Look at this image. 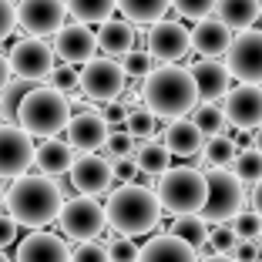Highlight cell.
I'll return each mask as SVG.
<instances>
[{
  "label": "cell",
  "mask_w": 262,
  "mask_h": 262,
  "mask_svg": "<svg viewBox=\"0 0 262 262\" xmlns=\"http://www.w3.org/2000/svg\"><path fill=\"white\" fill-rule=\"evenodd\" d=\"M61 185L54 182V175H17L14 185L7 188V212L24 225V229H44V225L57 222L64 208Z\"/></svg>",
  "instance_id": "cell-1"
},
{
  "label": "cell",
  "mask_w": 262,
  "mask_h": 262,
  "mask_svg": "<svg viewBox=\"0 0 262 262\" xmlns=\"http://www.w3.org/2000/svg\"><path fill=\"white\" fill-rule=\"evenodd\" d=\"M141 101L158 118H185L199 108V84H195L192 68L162 64L141 81Z\"/></svg>",
  "instance_id": "cell-2"
},
{
  "label": "cell",
  "mask_w": 262,
  "mask_h": 262,
  "mask_svg": "<svg viewBox=\"0 0 262 262\" xmlns=\"http://www.w3.org/2000/svg\"><path fill=\"white\" fill-rule=\"evenodd\" d=\"M104 208H108V225L115 232H121V235H145V232L158 229L162 212H165L158 192L131 185V182L115 188Z\"/></svg>",
  "instance_id": "cell-3"
},
{
  "label": "cell",
  "mask_w": 262,
  "mask_h": 262,
  "mask_svg": "<svg viewBox=\"0 0 262 262\" xmlns=\"http://www.w3.org/2000/svg\"><path fill=\"white\" fill-rule=\"evenodd\" d=\"M17 121L31 131L34 138H54L57 131H68L71 101L61 88H31L17 104Z\"/></svg>",
  "instance_id": "cell-4"
},
{
  "label": "cell",
  "mask_w": 262,
  "mask_h": 262,
  "mask_svg": "<svg viewBox=\"0 0 262 262\" xmlns=\"http://www.w3.org/2000/svg\"><path fill=\"white\" fill-rule=\"evenodd\" d=\"M158 199L168 215H199L208 202V175L188 165L168 168L158 175Z\"/></svg>",
  "instance_id": "cell-5"
},
{
  "label": "cell",
  "mask_w": 262,
  "mask_h": 262,
  "mask_svg": "<svg viewBox=\"0 0 262 262\" xmlns=\"http://www.w3.org/2000/svg\"><path fill=\"white\" fill-rule=\"evenodd\" d=\"M57 222H61V232L68 239L91 242V239H98L101 232H104V225H108V208L101 205V202H94V195L77 192V199L64 202Z\"/></svg>",
  "instance_id": "cell-6"
},
{
  "label": "cell",
  "mask_w": 262,
  "mask_h": 262,
  "mask_svg": "<svg viewBox=\"0 0 262 262\" xmlns=\"http://www.w3.org/2000/svg\"><path fill=\"white\" fill-rule=\"evenodd\" d=\"M208 175V202L202 208V215L208 222H232V219L242 212V202H246V182H242L235 171L225 168H212Z\"/></svg>",
  "instance_id": "cell-7"
},
{
  "label": "cell",
  "mask_w": 262,
  "mask_h": 262,
  "mask_svg": "<svg viewBox=\"0 0 262 262\" xmlns=\"http://www.w3.org/2000/svg\"><path fill=\"white\" fill-rule=\"evenodd\" d=\"M124 84H128V74H124L121 61L118 57H91V61L81 68V91L91 101H118L124 94Z\"/></svg>",
  "instance_id": "cell-8"
},
{
  "label": "cell",
  "mask_w": 262,
  "mask_h": 262,
  "mask_svg": "<svg viewBox=\"0 0 262 262\" xmlns=\"http://www.w3.org/2000/svg\"><path fill=\"white\" fill-rule=\"evenodd\" d=\"M54 57L57 51L51 44H44L40 37H34V34H27L24 40H17L14 47H10V71H14L17 77H24V81H44V77L54 74Z\"/></svg>",
  "instance_id": "cell-9"
},
{
  "label": "cell",
  "mask_w": 262,
  "mask_h": 262,
  "mask_svg": "<svg viewBox=\"0 0 262 262\" xmlns=\"http://www.w3.org/2000/svg\"><path fill=\"white\" fill-rule=\"evenodd\" d=\"M232 77L246 84H262V31H239L232 37V47L225 54Z\"/></svg>",
  "instance_id": "cell-10"
},
{
  "label": "cell",
  "mask_w": 262,
  "mask_h": 262,
  "mask_svg": "<svg viewBox=\"0 0 262 262\" xmlns=\"http://www.w3.org/2000/svg\"><path fill=\"white\" fill-rule=\"evenodd\" d=\"M34 135L24 124H0V178H17L34 165Z\"/></svg>",
  "instance_id": "cell-11"
},
{
  "label": "cell",
  "mask_w": 262,
  "mask_h": 262,
  "mask_svg": "<svg viewBox=\"0 0 262 262\" xmlns=\"http://www.w3.org/2000/svg\"><path fill=\"white\" fill-rule=\"evenodd\" d=\"M148 51L155 54V61L175 64L192 51V31L182 20H155L148 31Z\"/></svg>",
  "instance_id": "cell-12"
},
{
  "label": "cell",
  "mask_w": 262,
  "mask_h": 262,
  "mask_svg": "<svg viewBox=\"0 0 262 262\" xmlns=\"http://www.w3.org/2000/svg\"><path fill=\"white\" fill-rule=\"evenodd\" d=\"M68 17V0H20L17 7V24L34 37H47L64 27Z\"/></svg>",
  "instance_id": "cell-13"
},
{
  "label": "cell",
  "mask_w": 262,
  "mask_h": 262,
  "mask_svg": "<svg viewBox=\"0 0 262 262\" xmlns=\"http://www.w3.org/2000/svg\"><path fill=\"white\" fill-rule=\"evenodd\" d=\"M115 182V165L101 158L98 151H81L71 165V185L81 195H101Z\"/></svg>",
  "instance_id": "cell-14"
},
{
  "label": "cell",
  "mask_w": 262,
  "mask_h": 262,
  "mask_svg": "<svg viewBox=\"0 0 262 262\" xmlns=\"http://www.w3.org/2000/svg\"><path fill=\"white\" fill-rule=\"evenodd\" d=\"M225 118L229 124H235L239 131H255L262 124V84H246L229 88L225 94Z\"/></svg>",
  "instance_id": "cell-15"
},
{
  "label": "cell",
  "mask_w": 262,
  "mask_h": 262,
  "mask_svg": "<svg viewBox=\"0 0 262 262\" xmlns=\"http://www.w3.org/2000/svg\"><path fill=\"white\" fill-rule=\"evenodd\" d=\"M54 51L68 64H88L101 47H98V34L91 31V24L77 20V24H64L54 34Z\"/></svg>",
  "instance_id": "cell-16"
},
{
  "label": "cell",
  "mask_w": 262,
  "mask_h": 262,
  "mask_svg": "<svg viewBox=\"0 0 262 262\" xmlns=\"http://www.w3.org/2000/svg\"><path fill=\"white\" fill-rule=\"evenodd\" d=\"M111 124L104 115L98 111H81V115H71L68 121V141L77 148V151H98V148L108 145L111 138Z\"/></svg>",
  "instance_id": "cell-17"
},
{
  "label": "cell",
  "mask_w": 262,
  "mask_h": 262,
  "mask_svg": "<svg viewBox=\"0 0 262 262\" xmlns=\"http://www.w3.org/2000/svg\"><path fill=\"white\" fill-rule=\"evenodd\" d=\"M138 262H202L199 249L192 242H185L175 232H165V235H155L151 242L141 246Z\"/></svg>",
  "instance_id": "cell-18"
},
{
  "label": "cell",
  "mask_w": 262,
  "mask_h": 262,
  "mask_svg": "<svg viewBox=\"0 0 262 262\" xmlns=\"http://www.w3.org/2000/svg\"><path fill=\"white\" fill-rule=\"evenodd\" d=\"M17 262H71V252L61 235L34 229L27 239L17 246Z\"/></svg>",
  "instance_id": "cell-19"
},
{
  "label": "cell",
  "mask_w": 262,
  "mask_h": 262,
  "mask_svg": "<svg viewBox=\"0 0 262 262\" xmlns=\"http://www.w3.org/2000/svg\"><path fill=\"white\" fill-rule=\"evenodd\" d=\"M192 47L199 51L202 57H222V54H229V47H232V27H229V24H222L219 17L195 20Z\"/></svg>",
  "instance_id": "cell-20"
},
{
  "label": "cell",
  "mask_w": 262,
  "mask_h": 262,
  "mask_svg": "<svg viewBox=\"0 0 262 262\" xmlns=\"http://www.w3.org/2000/svg\"><path fill=\"white\" fill-rule=\"evenodd\" d=\"M162 141L178 158H192V155H199L202 148H205V135H202V128L192 118H171L165 135H162Z\"/></svg>",
  "instance_id": "cell-21"
},
{
  "label": "cell",
  "mask_w": 262,
  "mask_h": 262,
  "mask_svg": "<svg viewBox=\"0 0 262 262\" xmlns=\"http://www.w3.org/2000/svg\"><path fill=\"white\" fill-rule=\"evenodd\" d=\"M192 74H195V84H199L202 101H215L229 94V64H219V57H202V61L192 64Z\"/></svg>",
  "instance_id": "cell-22"
},
{
  "label": "cell",
  "mask_w": 262,
  "mask_h": 262,
  "mask_svg": "<svg viewBox=\"0 0 262 262\" xmlns=\"http://www.w3.org/2000/svg\"><path fill=\"white\" fill-rule=\"evenodd\" d=\"M77 148L71 145V141H57V138H44V145H37V151H34V165H37V171H44V175H71V165H74L77 158Z\"/></svg>",
  "instance_id": "cell-23"
},
{
  "label": "cell",
  "mask_w": 262,
  "mask_h": 262,
  "mask_svg": "<svg viewBox=\"0 0 262 262\" xmlns=\"http://www.w3.org/2000/svg\"><path fill=\"white\" fill-rule=\"evenodd\" d=\"M98 47H101V54L118 57V61L128 51H135V27H131V20H104L98 31Z\"/></svg>",
  "instance_id": "cell-24"
},
{
  "label": "cell",
  "mask_w": 262,
  "mask_h": 262,
  "mask_svg": "<svg viewBox=\"0 0 262 262\" xmlns=\"http://www.w3.org/2000/svg\"><path fill=\"white\" fill-rule=\"evenodd\" d=\"M215 17L222 24H229L232 31H249L262 17V4L259 0H219Z\"/></svg>",
  "instance_id": "cell-25"
},
{
  "label": "cell",
  "mask_w": 262,
  "mask_h": 262,
  "mask_svg": "<svg viewBox=\"0 0 262 262\" xmlns=\"http://www.w3.org/2000/svg\"><path fill=\"white\" fill-rule=\"evenodd\" d=\"M135 162L145 175H165L171 168V148L165 141H151L148 138L145 145L135 148Z\"/></svg>",
  "instance_id": "cell-26"
},
{
  "label": "cell",
  "mask_w": 262,
  "mask_h": 262,
  "mask_svg": "<svg viewBox=\"0 0 262 262\" xmlns=\"http://www.w3.org/2000/svg\"><path fill=\"white\" fill-rule=\"evenodd\" d=\"M171 0H118V10L131 24H155L168 14Z\"/></svg>",
  "instance_id": "cell-27"
},
{
  "label": "cell",
  "mask_w": 262,
  "mask_h": 262,
  "mask_svg": "<svg viewBox=\"0 0 262 262\" xmlns=\"http://www.w3.org/2000/svg\"><path fill=\"white\" fill-rule=\"evenodd\" d=\"M235 155H239L235 138H229V135H212V138L205 141V148H202V162H205L208 168H229V165L235 162Z\"/></svg>",
  "instance_id": "cell-28"
},
{
  "label": "cell",
  "mask_w": 262,
  "mask_h": 262,
  "mask_svg": "<svg viewBox=\"0 0 262 262\" xmlns=\"http://www.w3.org/2000/svg\"><path fill=\"white\" fill-rule=\"evenodd\" d=\"M118 0H68V14L81 24H104L111 20Z\"/></svg>",
  "instance_id": "cell-29"
},
{
  "label": "cell",
  "mask_w": 262,
  "mask_h": 262,
  "mask_svg": "<svg viewBox=\"0 0 262 262\" xmlns=\"http://www.w3.org/2000/svg\"><path fill=\"white\" fill-rule=\"evenodd\" d=\"M171 232H175V235H182L185 242H192V246L202 252V249L208 246V232H212V229H208V219L199 212V215H175Z\"/></svg>",
  "instance_id": "cell-30"
},
{
  "label": "cell",
  "mask_w": 262,
  "mask_h": 262,
  "mask_svg": "<svg viewBox=\"0 0 262 262\" xmlns=\"http://www.w3.org/2000/svg\"><path fill=\"white\" fill-rule=\"evenodd\" d=\"M192 121L202 128V135H205V138H212V135H225L229 118H225V108H219L215 101H202L199 108L192 111Z\"/></svg>",
  "instance_id": "cell-31"
},
{
  "label": "cell",
  "mask_w": 262,
  "mask_h": 262,
  "mask_svg": "<svg viewBox=\"0 0 262 262\" xmlns=\"http://www.w3.org/2000/svg\"><path fill=\"white\" fill-rule=\"evenodd\" d=\"M232 171H235V175L242 178V182H259L262 178V151L259 148H242L239 155H235V162H232Z\"/></svg>",
  "instance_id": "cell-32"
},
{
  "label": "cell",
  "mask_w": 262,
  "mask_h": 262,
  "mask_svg": "<svg viewBox=\"0 0 262 262\" xmlns=\"http://www.w3.org/2000/svg\"><path fill=\"white\" fill-rule=\"evenodd\" d=\"M124 128L135 135V138H155V131H158V115H155L151 108H135L128 115V124Z\"/></svg>",
  "instance_id": "cell-33"
},
{
  "label": "cell",
  "mask_w": 262,
  "mask_h": 262,
  "mask_svg": "<svg viewBox=\"0 0 262 262\" xmlns=\"http://www.w3.org/2000/svg\"><path fill=\"white\" fill-rule=\"evenodd\" d=\"M121 68H124L128 77L145 81V77L155 71V54H151V51H128V54L121 57Z\"/></svg>",
  "instance_id": "cell-34"
},
{
  "label": "cell",
  "mask_w": 262,
  "mask_h": 262,
  "mask_svg": "<svg viewBox=\"0 0 262 262\" xmlns=\"http://www.w3.org/2000/svg\"><path fill=\"white\" fill-rule=\"evenodd\" d=\"M235 246H239V232H235V225H225V222H215V229L208 232V249L212 252H235Z\"/></svg>",
  "instance_id": "cell-35"
},
{
  "label": "cell",
  "mask_w": 262,
  "mask_h": 262,
  "mask_svg": "<svg viewBox=\"0 0 262 262\" xmlns=\"http://www.w3.org/2000/svg\"><path fill=\"white\" fill-rule=\"evenodd\" d=\"M171 7L178 10V17H185V20H205L219 7V0H171Z\"/></svg>",
  "instance_id": "cell-36"
},
{
  "label": "cell",
  "mask_w": 262,
  "mask_h": 262,
  "mask_svg": "<svg viewBox=\"0 0 262 262\" xmlns=\"http://www.w3.org/2000/svg\"><path fill=\"white\" fill-rule=\"evenodd\" d=\"M71 262H111V252L108 246H101V242H77V249L71 252Z\"/></svg>",
  "instance_id": "cell-37"
},
{
  "label": "cell",
  "mask_w": 262,
  "mask_h": 262,
  "mask_svg": "<svg viewBox=\"0 0 262 262\" xmlns=\"http://www.w3.org/2000/svg\"><path fill=\"white\" fill-rule=\"evenodd\" d=\"M232 225H235V232H239V239H259L262 235V215L259 212H239V215L232 219Z\"/></svg>",
  "instance_id": "cell-38"
},
{
  "label": "cell",
  "mask_w": 262,
  "mask_h": 262,
  "mask_svg": "<svg viewBox=\"0 0 262 262\" xmlns=\"http://www.w3.org/2000/svg\"><path fill=\"white\" fill-rule=\"evenodd\" d=\"M51 84L61 88L64 94H74L77 88H81V71L71 68V64L64 61V68H54V74H51Z\"/></svg>",
  "instance_id": "cell-39"
},
{
  "label": "cell",
  "mask_w": 262,
  "mask_h": 262,
  "mask_svg": "<svg viewBox=\"0 0 262 262\" xmlns=\"http://www.w3.org/2000/svg\"><path fill=\"white\" fill-rule=\"evenodd\" d=\"M108 252H111V262H138L141 249L131 242V235H121V239L108 242Z\"/></svg>",
  "instance_id": "cell-40"
},
{
  "label": "cell",
  "mask_w": 262,
  "mask_h": 262,
  "mask_svg": "<svg viewBox=\"0 0 262 262\" xmlns=\"http://www.w3.org/2000/svg\"><path fill=\"white\" fill-rule=\"evenodd\" d=\"M17 27V7L10 0H0V40H7Z\"/></svg>",
  "instance_id": "cell-41"
},
{
  "label": "cell",
  "mask_w": 262,
  "mask_h": 262,
  "mask_svg": "<svg viewBox=\"0 0 262 262\" xmlns=\"http://www.w3.org/2000/svg\"><path fill=\"white\" fill-rule=\"evenodd\" d=\"M108 148H111V155H131L135 151V135H131L128 128L115 131V135L108 138Z\"/></svg>",
  "instance_id": "cell-42"
},
{
  "label": "cell",
  "mask_w": 262,
  "mask_h": 262,
  "mask_svg": "<svg viewBox=\"0 0 262 262\" xmlns=\"http://www.w3.org/2000/svg\"><path fill=\"white\" fill-rule=\"evenodd\" d=\"M115 178L118 182H135V175H138V162L135 158H128V155H115Z\"/></svg>",
  "instance_id": "cell-43"
},
{
  "label": "cell",
  "mask_w": 262,
  "mask_h": 262,
  "mask_svg": "<svg viewBox=\"0 0 262 262\" xmlns=\"http://www.w3.org/2000/svg\"><path fill=\"white\" fill-rule=\"evenodd\" d=\"M17 229H20V222H17L10 212H0V249H7V246H14V239H17Z\"/></svg>",
  "instance_id": "cell-44"
},
{
  "label": "cell",
  "mask_w": 262,
  "mask_h": 262,
  "mask_svg": "<svg viewBox=\"0 0 262 262\" xmlns=\"http://www.w3.org/2000/svg\"><path fill=\"white\" fill-rule=\"evenodd\" d=\"M235 259L239 262H255L262 255V246H259V239H239V246H235Z\"/></svg>",
  "instance_id": "cell-45"
},
{
  "label": "cell",
  "mask_w": 262,
  "mask_h": 262,
  "mask_svg": "<svg viewBox=\"0 0 262 262\" xmlns=\"http://www.w3.org/2000/svg\"><path fill=\"white\" fill-rule=\"evenodd\" d=\"M128 115H131V108L121 104V101H108V108H104V118H108V124H115V128H124V124H128Z\"/></svg>",
  "instance_id": "cell-46"
},
{
  "label": "cell",
  "mask_w": 262,
  "mask_h": 262,
  "mask_svg": "<svg viewBox=\"0 0 262 262\" xmlns=\"http://www.w3.org/2000/svg\"><path fill=\"white\" fill-rule=\"evenodd\" d=\"M10 74H14V71H10V57L0 54V94H4V88L10 84Z\"/></svg>",
  "instance_id": "cell-47"
},
{
  "label": "cell",
  "mask_w": 262,
  "mask_h": 262,
  "mask_svg": "<svg viewBox=\"0 0 262 262\" xmlns=\"http://www.w3.org/2000/svg\"><path fill=\"white\" fill-rule=\"evenodd\" d=\"M252 208H255V212L262 215V178H259V182L252 185Z\"/></svg>",
  "instance_id": "cell-48"
},
{
  "label": "cell",
  "mask_w": 262,
  "mask_h": 262,
  "mask_svg": "<svg viewBox=\"0 0 262 262\" xmlns=\"http://www.w3.org/2000/svg\"><path fill=\"white\" fill-rule=\"evenodd\" d=\"M252 145H255V148H259V151H262V124H259V128H255V135H252Z\"/></svg>",
  "instance_id": "cell-49"
},
{
  "label": "cell",
  "mask_w": 262,
  "mask_h": 262,
  "mask_svg": "<svg viewBox=\"0 0 262 262\" xmlns=\"http://www.w3.org/2000/svg\"><path fill=\"white\" fill-rule=\"evenodd\" d=\"M0 205H7V195H4V185H0Z\"/></svg>",
  "instance_id": "cell-50"
},
{
  "label": "cell",
  "mask_w": 262,
  "mask_h": 262,
  "mask_svg": "<svg viewBox=\"0 0 262 262\" xmlns=\"http://www.w3.org/2000/svg\"><path fill=\"white\" fill-rule=\"evenodd\" d=\"M4 111H7V108H4V101H0V124H4Z\"/></svg>",
  "instance_id": "cell-51"
},
{
  "label": "cell",
  "mask_w": 262,
  "mask_h": 262,
  "mask_svg": "<svg viewBox=\"0 0 262 262\" xmlns=\"http://www.w3.org/2000/svg\"><path fill=\"white\" fill-rule=\"evenodd\" d=\"M0 262H10V259H7V255H4V252H0Z\"/></svg>",
  "instance_id": "cell-52"
},
{
  "label": "cell",
  "mask_w": 262,
  "mask_h": 262,
  "mask_svg": "<svg viewBox=\"0 0 262 262\" xmlns=\"http://www.w3.org/2000/svg\"><path fill=\"white\" fill-rule=\"evenodd\" d=\"M255 262H262V255H259V259H255Z\"/></svg>",
  "instance_id": "cell-53"
},
{
  "label": "cell",
  "mask_w": 262,
  "mask_h": 262,
  "mask_svg": "<svg viewBox=\"0 0 262 262\" xmlns=\"http://www.w3.org/2000/svg\"><path fill=\"white\" fill-rule=\"evenodd\" d=\"M259 246H262V235H259Z\"/></svg>",
  "instance_id": "cell-54"
}]
</instances>
